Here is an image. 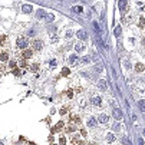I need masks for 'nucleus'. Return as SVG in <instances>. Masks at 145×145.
I'll list each match as a JSON object with an SVG mask.
<instances>
[{
  "label": "nucleus",
  "instance_id": "20e7f679",
  "mask_svg": "<svg viewBox=\"0 0 145 145\" xmlns=\"http://www.w3.org/2000/svg\"><path fill=\"white\" fill-rule=\"evenodd\" d=\"M114 118L115 119H121L122 118V111L118 109V108H115V109H114Z\"/></svg>",
  "mask_w": 145,
  "mask_h": 145
},
{
  "label": "nucleus",
  "instance_id": "39448f33",
  "mask_svg": "<svg viewBox=\"0 0 145 145\" xmlns=\"http://www.w3.org/2000/svg\"><path fill=\"white\" fill-rule=\"evenodd\" d=\"M32 10H33V7L30 4H23V7H22V12L23 13H32Z\"/></svg>",
  "mask_w": 145,
  "mask_h": 145
},
{
  "label": "nucleus",
  "instance_id": "2eb2a0df",
  "mask_svg": "<svg viewBox=\"0 0 145 145\" xmlns=\"http://www.w3.org/2000/svg\"><path fill=\"white\" fill-rule=\"evenodd\" d=\"M106 141H108V142H114V141H115L114 134H109V135H108V136H106Z\"/></svg>",
  "mask_w": 145,
  "mask_h": 145
},
{
  "label": "nucleus",
  "instance_id": "f257e3e1",
  "mask_svg": "<svg viewBox=\"0 0 145 145\" xmlns=\"http://www.w3.org/2000/svg\"><path fill=\"white\" fill-rule=\"evenodd\" d=\"M27 45H29V43H27V39H26V38H23V36H20V38L17 39V46H19L20 49H25Z\"/></svg>",
  "mask_w": 145,
  "mask_h": 145
},
{
  "label": "nucleus",
  "instance_id": "cd10ccee",
  "mask_svg": "<svg viewBox=\"0 0 145 145\" xmlns=\"http://www.w3.org/2000/svg\"><path fill=\"white\" fill-rule=\"evenodd\" d=\"M59 144H60V145H63V144H66V139H65V138H60V141H59Z\"/></svg>",
  "mask_w": 145,
  "mask_h": 145
},
{
  "label": "nucleus",
  "instance_id": "9d476101",
  "mask_svg": "<svg viewBox=\"0 0 145 145\" xmlns=\"http://www.w3.org/2000/svg\"><path fill=\"white\" fill-rule=\"evenodd\" d=\"M83 49H85V46H83L82 43H78V45H75V50H76L78 53H79V52H82Z\"/></svg>",
  "mask_w": 145,
  "mask_h": 145
},
{
  "label": "nucleus",
  "instance_id": "f03ea898",
  "mask_svg": "<svg viewBox=\"0 0 145 145\" xmlns=\"http://www.w3.org/2000/svg\"><path fill=\"white\" fill-rule=\"evenodd\" d=\"M90 103H92L94 106H99V105L102 103V99H101L99 96H94L92 99H90Z\"/></svg>",
  "mask_w": 145,
  "mask_h": 145
},
{
  "label": "nucleus",
  "instance_id": "a211bd4d",
  "mask_svg": "<svg viewBox=\"0 0 145 145\" xmlns=\"http://www.w3.org/2000/svg\"><path fill=\"white\" fill-rule=\"evenodd\" d=\"M89 60H90V58H89V56H85V58H83V59L81 60V63H88Z\"/></svg>",
  "mask_w": 145,
  "mask_h": 145
},
{
  "label": "nucleus",
  "instance_id": "4be33fe9",
  "mask_svg": "<svg viewBox=\"0 0 145 145\" xmlns=\"http://www.w3.org/2000/svg\"><path fill=\"white\" fill-rule=\"evenodd\" d=\"M138 105H139V108H141V111H144V101H139Z\"/></svg>",
  "mask_w": 145,
  "mask_h": 145
},
{
  "label": "nucleus",
  "instance_id": "6ab92c4d",
  "mask_svg": "<svg viewBox=\"0 0 145 145\" xmlns=\"http://www.w3.org/2000/svg\"><path fill=\"white\" fill-rule=\"evenodd\" d=\"M122 144H125V145H131V144H129V141H128V138H126V136H124V138H122Z\"/></svg>",
  "mask_w": 145,
  "mask_h": 145
},
{
  "label": "nucleus",
  "instance_id": "0eeeda50",
  "mask_svg": "<svg viewBox=\"0 0 145 145\" xmlns=\"http://www.w3.org/2000/svg\"><path fill=\"white\" fill-rule=\"evenodd\" d=\"M86 124H88V126H90V128H94V126H96V119H95V118H89Z\"/></svg>",
  "mask_w": 145,
  "mask_h": 145
},
{
  "label": "nucleus",
  "instance_id": "aec40b11",
  "mask_svg": "<svg viewBox=\"0 0 145 145\" xmlns=\"http://www.w3.org/2000/svg\"><path fill=\"white\" fill-rule=\"evenodd\" d=\"M62 75H63V76H66V75H69V69H68V68H65V69L62 70Z\"/></svg>",
  "mask_w": 145,
  "mask_h": 145
},
{
  "label": "nucleus",
  "instance_id": "423d86ee",
  "mask_svg": "<svg viewBox=\"0 0 145 145\" xmlns=\"http://www.w3.org/2000/svg\"><path fill=\"white\" fill-rule=\"evenodd\" d=\"M33 49L34 50H40L42 49V42L40 40H34L33 42Z\"/></svg>",
  "mask_w": 145,
  "mask_h": 145
},
{
  "label": "nucleus",
  "instance_id": "bb28decb",
  "mask_svg": "<svg viewBox=\"0 0 145 145\" xmlns=\"http://www.w3.org/2000/svg\"><path fill=\"white\" fill-rule=\"evenodd\" d=\"M56 66V60H50V68H55Z\"/></svg>",
  "mask_w": 145,
  "mask_h": 145
},
{
  "label": "nucleus",
  "instance_id": "c756f323",
  "mask_svg": "<svg viewBox=\"0 0 145 145\" xmlns=\"http://www.w3.org/2000/svg\"><path fill=\"white\" fill-rule=\"evenodd\" d=\"M115 33H116V36H118V34L121 33V29H119V27H118V29H115Z\"/></svg>",
  "mask_w": 145,
  "mask_h": 145
},
{
  "label": "nucleus",
  "instance_id": "dca6fc26",
  "mask_svg": "<svg viewBox=\"0 0 145 145\" xmlns=\"http://www.w3.org/2000/svg\"><path fill=\"white\" fill-rule=\"evenodd\" d=\"M53 19H55V16H53V14H46V20L47 22H53Z\"/></svg>",
  "mask_w": 145,
  "mask_h": 145
},
{
  "label": "nucleus",
  "instance_id": "b1692460",
  "mask_svg": "<svg viewBox=\"0 0 145 145\" xmlns=\"http://www.w3.org/2000/svg\"><path fill=\"white\" fill-rule=\"evenodd\" d=\"M119 128H121L119 124H115V125H114V129H115V131H119Z\"/></svg>",
  "mask_w": 145,
  "mask_h": 145
},
{
  "label": "nucleus",
  "instance_id": "393cba45",
  "mask_svg": "<svg viewBox=\"0 0 145 145\" xmlns=\"http://www.w3.org/2000/svg\"><path fill=\"white\" fill-rule=\"evenodd\" d=\"M95 70H96V72H102V65H101V66L98 65V66L95 68Z\"/></svg>",
  "mask_w": 145,
  "mask_h": 145
},
{
  "label": "nucleus",
  "instance_id": "2f4dec72",
  "mask_svg": "<svg viewBox=\"0 0 145 145\" xmlns=\"http://www.w3.org/2000/svg\"><path fill=\"white\" fill-rule=\"evenodd\" d=\"M53 145H55V144H53Z\"/></svg>",
  "mask_w": 145,
  "mask_h": 145
},
{
  "label": "nucleus",
  "instance_id": "4468645a",
  "mask_svg": "<svg viewBox=\"0 0 145 145\" xmlns=\"http://www.w3.org/2000/svg\"><path fill=\"white\" fill-rule=\"evenodd\" d=\"M0 59H2V60H7V59H9V55H7V52H3L2 55H0Z\"/></svg>",
  "mask_w": 145,
  "mask_h": 145
},
{
  "label": "nucleus",
  "instance_id": "7ed1b4c3",
  "mask_svg": "<svg viewBox=\"0 0 145 145\" xmlns=\"http://www.w3.org/2000/svg\"><path fill=\"white\" fill-rule=\"evenodd\" d=\"M98 121H99L101 124H106L108 121H109V116H108L106 114H101V115L98 116Z\"/></svg>",
  "mask_w": 145,
  "mask_h": 145
},
{
  "label": "nucleus",
  "instance_id": "9b49d317",
  "mask_svg": "<svg viewBox=\"0 0 145 145\" xmlns=\"http://www.w3.org/2000/svg\"><path fill=\"white\" fill-rule=\"evenodd\" d=\"M30 56H32V50H25L23 52V58L25 59H29Z\"/></svg>",
  "mask_w": 145,
  "mask_h": 145
},
{
  "label": "nucleus",
  "instance_id": "ddd939ff",
  "mask_svg": "<svg viewBox=\"0 0 145 145\" xmlns=\"http://www.w3.org/2000/svg\"><path fill=\"white\" fill-rule=\"evenodd\" d=\"M36 16H38V19H42V17H45V16H46V12H45V10H39Z\"/></svg>",
  "mask_w": 145,
  "mask_h": 145
},
{
  "label": "nucleus",
  "instance_id": "7c9ffc66",
  "mask_svg": "<svg viewBox=\"0 0 145 145\" xmlns=\"http://www.w3.org/2000/svg\"><path fill=\"white\" fill-rule=\"evenodd\" d=\"M19 65H20V66H25V65H26V62H25V60H20V62H19Z\"/></svg>",
  "mask_w": 145,
  "mask_h": 145
},
{
  "label": "nucleus",
  "instance_id": "1a4fd4ad",
  "mask_svg": "<svg viewBox=\"0 0 145 145\" xmlns=\"http://www.w3.org/2000/svg\"><path fill=\"white\" fill-rule=\"evenodd\" d=\"M76 60H78V56H76V55H70V56H69V63H70V65L76 63Z\"/></svg>",
  "mask_w": 145,
  "mask_h": 145
},
{
  "label": "nucleus",
  "instance_id": "412c9836",
  "mask_svg": "<svg viewBox=\"0 0 145 145\" xmlns=\"http://www.w3.org/2000/svg\"><path fill=\"white\" fill-rule=\"evenodd\" d=\"M62 126H63V124H62V122H59V124L56 125V128H55V129H56V131H59V129H62Z\"/></svg>",
  "mask_w": 145,
  "mask_h": 145
},
{
  "label": "nucleus",
  "instance_id": "5701e85b",
  "mask_svg": "<svg viewBox=\"0 0 145 145\" xmlns=\"http://www.w3.org/2000/svg\"><path fill=\"white\" fill-rule=\"evenodd\" d=\"M125 6H126V2H119V7L121 9H124Z\"/></svg>",
  "mask_w": 145,
  "mask_h": 145
},
{
  "label": "nucleus",
  "instance_id": "a878e982",
  "mask_svg": "<svg viewBox=\"0 0 145 145\" xmlns=\"http://www.w3.org/2000/svg\"><path fill=\"white\" fill-rule=\"evenodd\" d=\"M99 85H101V88H102V89H106V85H105V82H103V81H101V83H99Z\"/></svg>",
  "mask_w": 145,
  "mask_h": 145
},
{
  "label": "nucleus",
  "instance_id": "6e6552de",
  "mask_svg": "<svg viewBox=\"0 0 145 145\" xmlns=\"http://www.w3.org/2000/svg\"><path fill=\"white\" fill-rule=\"evenodd\" d=\"M78 38L82 39V40H86V39H88V36H86L85 30H79V32H78Z\"/></svg>",
  "mask_w": 145,
  "mask_h": 145
},
{
  "label": "nucleus",
  "instance_id": "f3484780",
  "mask_svg": "<svg viewBox=\"0 0 145 145\" xmlns=\"http://www.w3.org/2000/svg\"><path fill=\"white\" fill-rule=\"evenodd\" d=\"M72 10H73L75 13H81V12H82V7H81V6H78V7H73Z\"/></svg>",
  "mask_w": 145,
  "mask_h": 145
},
{
  "label": "nucleus",
  "instance_id": "c85d7f7f",
  "mask_svg": "<svg viewBox=\"0 0 145 145\" xmlns=\"http://www.w3.org/2000/svg\"><path fill=\"white\" fill-rule=\"evenodd\" d=\"M70 36H72V32H70V30H68V33H66V38H70Z\"/></svg>",
  "mask_w": 145,
  "mask_h": 145
},
{
  "label": "nucleus",
  "instance_id": "f8f14e48",
  "mask_svg": "<svg viewBox=\"0 0 145 145\" xmlns=\"http://www.w3.org/2000/svg\"><path fill=\"white\" fill-rule=\"evenodd\" d=\"M135 70H136V72H142V70H144V65H142V63H136V65H135Z\"/></svg>",
  "mask_w": 145,
  "mask_h": 145
}]
</instances>
